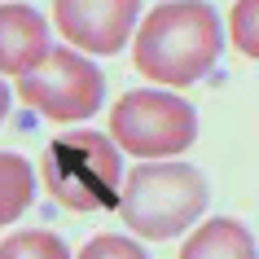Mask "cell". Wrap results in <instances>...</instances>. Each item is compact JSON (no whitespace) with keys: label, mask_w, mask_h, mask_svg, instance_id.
I'll return each mask as SVG.
<instances>
[{"label":"cell","mask_w":259,"mask_h":259,"mask_svg":"<svg viewBox=\"0 0 259 259\" xmlns=\"http://www.w3.org/2000/svg\"><path fill=\"white\" fill-rule=\"evenodd\" d=\"M224 31L211 5L167 0L158 5L137 35V70L154 83H198L215 66Z\"/></svg>","instance_id":"obj_1"},{"label":"cell","mask_w":259,"mask_h":259,"mask_svg":"<svg viewBox=\"0 0 259 259\" xmlns=\"http://www.w3.org/2000/svg\"><path fill=\"white\" fill-rule=\"evenodd\" d=\"M123 224L141 237H176L206 211V180L189 163H145L123 180L119 202Z\"/></svg>","instance_id":"obj_2"},{"label":"cell","mask_w":259,"mask_h":259,"mask_svg":"<svg viewBox=\"0 0 259 259\" xmlns=\"http://www.w3.org/2000/svg\"><path fill=\"white\" fill-rule=\"evenodd\" d=\"M44 185L66 211L119 202V145L101 132H62L44 150Z\"/></svg>","instance_id":"obj_3"},{"label":"cell","mask_w":259,"mask_h":259,"mask_svg":"<svg viewBox=\"0 0 259 259\" xmlns=\"http://www.w3.org/2000/svg\"><path fill=\"white\" fill-rule=\"evenodd\" d=\"M110 132L114 145L141 158H167V154L189 150L198 137V114L185 97L171 93H137L119 97V106L110 114Z\"/></svg>","instance_id":"obj_4"},{"label":"cell","mask_w":259,"mask_h":259,"mask_svg":"<svg viewBox=\"0 0 259 259\" xmlns=\"http://www.w3.org/2000/svg\"><path fill=\"white\" fill-rule=\"evenodd\" d=\"M18 97L27 101L35 114L57 123H75L97 114L101 97H106V79L93 62H83L79 53L70 49H49V53L27 70L18 75Z\"/></svg>","instance_id":"obj_5"},{"label":"cell","mask_w":259,"mask_h":259,"mask_svg":"<svg viewBox=\"0 0 259 259\" xmlns=\"http://www.w3.org/2000/svg\"><path fill=\"white\" fill-rule=\"evenodd\" d=\"M141 0H53V18L70 44L83 53H119L127 31L137 27Z\"/></svg>","instance_id":"obj_6"},{"label":"cell","mask_w":259,"mask_h":259,"mask_svg":"<svg viewBox=\"0 0 259 259\" xmlns=\"http://www.w3.org/2000/svg\"><path fill=\"white\" fill-rule=\"evenodd\" d=\"M49 53V22L27 5H0V70L27 75Z\"/></svg>","instance_id":"obj_7"},{"label":"cell","mask_w":259,"mask_h":259,"mask_svg":"<svg viewBox=\"0 0 259 259\" xmlns=\"http://www.w3.org/2000/svg\"><path fill=\"white\" fill-rule=\"evenodd\" d=\"M180 259H255V242L237 220H211L180 246Z\"/></svg>","instance_id":"obj_8"},{"label":"cell","mask_w":259,"mask_h":259,"mask_svg":"<svg viewBox=\"0 0 259 259\" xmlns=\"http://www.w3.org/2000/svg\"><path fill=\"white\" fill-rule=\"evenodd\" d=\"M31 189H35V180H31L27 158L0 154V224H9V220H18L22 211H27Z\"/></svg>","instance_id":"obj_9"},{"label":"cell","mask_w":259,"mask_h":259,"mask_svg":"<svg viewBox=\"0 0 259 259\" xmlns=\"http://www.w3.org/2000/svg\"><path fill=\"white\" fill-rule=\"evenodd\" d=\"M0 259H70V250L53 233L27 229V233H14V237L0 242Z\"/></svg>","instance_id":"obj_10"},{"label":"cell","mask_w":259,"mask_h":259,"mask_svg":"<svg viewBox=\"0 0 259 259\" xmlns=\"http://www.w3.org/2000/svg\"><path fill=\"white\" fill-rule=\"evenodd\" d=\"M79 259H150V255L132 237H110V233H101V237H93L79 250Z\"/></svg>","instance_id":"obj_11"},{"label":"cell","mask_w":259,"mask_h":259,"mask_svg":"<svg viewBox=\"0 0 259 259\" xmlns=\"http://www.w3.org/2000/svg\"><path fill=\"white\" fill-rule=\"evenodd\" d=\"M255 9H259V0H237V9H233V44H237L246 57H255V53H259Z\"/></svg>","instance_id":"obj_12"},{"label":"cell","mask_w":259,"mask_h":259,"mask_svg":"<svg viewBox=\"0 0 259 259\" xmlns=\"http://www.w3.org/2000/svg\"><path fill=\"white\" fill-rule=\"evenodd\" d=\"M5 114H9V88L0 83V123H5Z\"/></svg>","instance_id":"obj_13"}]
</instances>
